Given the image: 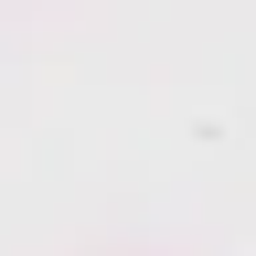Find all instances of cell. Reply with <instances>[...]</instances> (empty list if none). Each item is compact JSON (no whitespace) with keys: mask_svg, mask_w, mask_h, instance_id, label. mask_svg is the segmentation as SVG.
<instances>
[]
</instances>
